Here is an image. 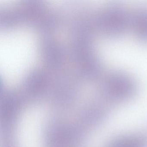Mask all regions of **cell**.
Here are the masks:
<instances>
[{
	"mask_svg": "<svg viewBox=\"0 0 147 147\" xmlns=\"http://www.w3.org/2000/svg\"><path fill=\"white\" fill-rule=\"evenodd\" d=\"M144 138L139 136L123 137L116 139L109 144L107 147H146Z\"/></svg>",
	"mask_w": 147,
	"mask_h": 147,
	"instance_id": "cell-5",
	"label": "cell"
},
{
	"mask_svg": "<svg viewBox=\"0 0 147 147\" xmlns=\"http://www.w3.org/2000/svg\"><path fill=\"white\" fill-rule=\"evenodd\" d=\"M130 30L138 40L147 43V8H142L131 14Z\"/></svg>",
	"mask_w": 147,
	"mask_h": 147,
	"instance_id": "cell-4",
	"label": "cell"
},
{
	"mask_svg": "<svg viewBox=\"0 0 147 147\" xmlns=\"http://www.w3.org/2000/svg\"><path fill=\"white\" fill-rule=\"evenodd\" d=\"M36 45L33 36L26 32L4 33L1 38L0 63L5 80H18L28 72L36 57Z\"/></svg>",
	"mask_w": 147,
	"mask_h": 147,
	"instance_id": "cell-1",
	"label": "cell"
},
{
	"mask_svg": "<svg viewBox=\"0 0 147 147\" xmlns=\"http://www.w3.org/2000/svg\"><path fill=\"white\" fill-rule=\"evenodd\" d=\"M131 14L125 7L110 5L101 11L99 20L100 32L108 38H118L130 30Z\"/></svg>",
	"mask_w": 147,
	"mask_h": 147,
	"instance_id": "cell-3",
	"label": "cell"
},
{
	"mask_svg": "<svg viewBox=\"0 0 147 147\" xmlns=\"http://www.w3.org/2000/svg\"><path fill=\"white\" fill-rule=\"evenodd\" d=\"M101 86L105 98L111 101L129 99L136 94L138 90L136 80L128 73L120 70L107 73Z\"/></svg>",
	"mask_w": 147,
	"mask_h": 147,
	"instance_id": "cell-2",
	"label": "cell"
}]
</instances>
